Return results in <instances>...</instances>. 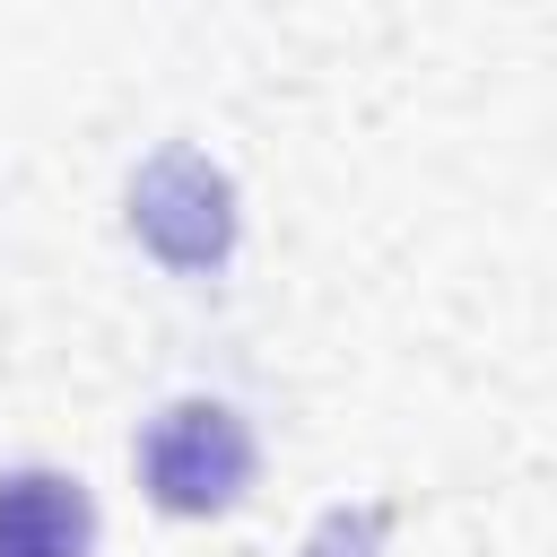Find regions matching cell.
Listing matches in <instances>:
<instances>
[{
	"instance_id": "1",
	"label": "cell",
	"mask_w": 557,
	"mask_h": 557,
	"mask_svg": "<svg viewBox=\"0 0 557 557\" xmlns=\"http://www.w3.org/2000/svg\"><path fill=\"white\" fill-rule=\"evenodd\" d=\"M139 479L165 513L200 522L252 487V426L226 400H165L139 435Z\"/></svg>"
},
{
	"instance_id": "2",
	"label": "cell",
	"mask_w": 557,
	"mask_h": 557,
	"mask_svg": "<svg viewBox=\"0 0 557 557\" xmlns=\"http://www.w3.org/2000/svg\"><path fill=\"white\" fill-rule=\"evenodd\" d=\"M131 235L183 278L226 270V252H235V183H226V165H209L200 148H157L131 174Z\"/></svg>"
},
{
	"instance_id": "3",
	"label": "cell",
	"mask_w": 557,
	"mask_h": 557,
	"mask_svg": "<svg viewBox=\"0 0 557 557\" xmlns=\"http://www.w3.org/2000/svg\"><path fill=\"white\" fill-rule=\"evenodd\" d=\"M96 505L61 470H9L0 479V557H87Z\"/></svg>"
}]
</instances>
